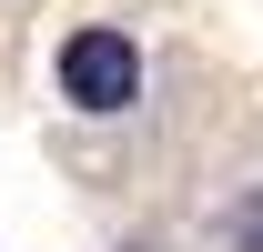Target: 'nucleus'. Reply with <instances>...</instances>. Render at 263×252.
Wrapping results in <instances>:
<instances>
[{"label": "nucleus", "mask_w": 263, "mask_h": 252, "mask_svg": "<svg viewBox=\"0 0 263 252\" xmlns=\"http://www.w3.org/2000/svg\"><path fill=\"white\" fill-rule=\"evenodd\" d=\"M51 81H61V101L81 111V121H122V111H142V51H132V31H111V20L61 31Z\"/></svg>", "instance_id": "f257e3e1"}, {"label": "nucleus", "mask_w": 263, "mask_h": 252, "mask_svg": "<svg viewBox=\"0 0 263 252\" xmlns=\"http://www.w3.org/2000/svg\"><path fill=\"white\" fill-rule=\"evenodd\" d=\"M223 242H233V252H263V192H243V202H233Z\"/></svg>", "instance_id": "f03ea898"}]
</instances>
